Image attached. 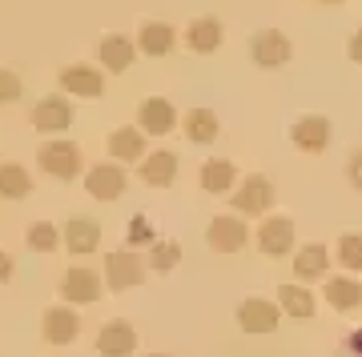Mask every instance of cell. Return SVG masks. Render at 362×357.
<instances>
[{
	"label": "cell",
	"instance_id": "6da1fadb",
	"mask_svg": "<svg viewBox=\"0 0 362 357\" xmlns=\"http://www.w3.org/2000/svg\"><path fill=\"white\" fill-rule=\"evenodd\" d=\"M145 257L137 253V249H113V253L105 257V285L113 289V294H125V289H133V285H141L145 281Z\"/></svg>",
	"mask_w": 362,
	"mask_h": 357
},
{
	"label": "cell",
	"instance_id": "7a4b0ae2",
	"mask_svg": "<svg viewBox=\"0 0 362 357\" xmlns=\"http://www.w3.org/2000/svg\"><path fill=\"white\" fill-rule=\"evenodd\" d=\"M37 165H40V173H49V177H57V181H73L81 173V145L52 137L49 145L37 149Z\"/></svg>",
	"mask_w": 362,
	"mask_h": 357
},
{
	"label": "cell",
	"instance_id": "3957f363",
	"mask_svg": "<svg viewBox=\"0 0 362 357\" xmlns=\"http://www.w3.org/2000/svg\"><path fill=\"white\" fill-rule=\"evenodd\" d=\"M101 289H105V277L89 265H69L65 277H61V297L69 305H89V301L101 297Z\"/></svg>",
	"mask_w": 362,
	"mask_h": 357
},
{
	"label": "cell",
	"instance_id": "277c9868",
	"mask_svg": "<svg viewBox=\"0 0 362 357\" xmlns=\"http://www.w3.org/2000/svg\"><path fill=\"white\" fill-rule=\"evenodd\" d=\"M270 205H274V185H270V177H262V173H250V177L233 189V209L246 213V217L270 213Z\"/></svg>",
	"mask_w": 362,
	"mask_h": 357
},
{
	"label": "cell",
	"instance_id": "5b68a950",
	"mask_svg": "<svg viewBox=\"0 0 362 357\" xmlns=\"http://www.w3.org/2000/svg\"><path fill=\"white\" fill-rule=\"evenodd\" d=\"M290 140L302 153H326V145H330V116H322V113L298 116L290 125Z\"/></svg>",
	"mask_w": 362,
	"mask_h": 357
},
{
	"label": "cell",
	"instance_id": "8992f818",
	"mask_svg": "<svg viewBox=\"0 0 362 357\" xmlns=\"http://www.w3.org/2000/svg\"><path fill=\"white\" fill-rule=\"evenodd\" d=\"M85 189L97 201H117L121 193L129 189V177H125V169L117 165V161H105V165H93L85 173Z\"/></svg>",
	"mask_w": 362,
	"mask_h": 357
},
{
	"label": "cell",
	"instance_id": "52a82bcc",
	"mask_svg": "<svg viewBox=\"0 0 362 357\" xmlns=\"http://www.w3.org/2000/svg\"><path fill=\"white\" fill-rule=\"evenodd\" d=\"M250 56H254V64H262V68H282V64L290 61V37L278 32V28H262V32H254V40H250Z\"/></svg>",
	"mask_w": 362,
	"mask_h": 357
},
{
	"label": "cell",
	"instance_id": "ba28073f",
	"mask_svg": "<svg viewBox=\"0 0 362 357\" xmlns=\"http://www.w3.org/2000/svg\"><path fill=\"white\" fill-rule=\"evenodd\" d=\"M137 128L149 133V137H165L177 128V109L165 101V97H145L137 104Z\"/></svg>",
	"mask_w": 362,
	"mask_h": 357
},
{
	"label": "cell",
	"instance_id": "9c48e42d",
	"mask_svg": "<svg viewBox=\"0 0 362 357\" xmlns=\"http://www.w3.org/2000/svg\"><path fill=\"white\" fill-rule=\"evenodd\" d=\"M73 125V109H69L65 97H40L33 104V128L45 133V137H57V133H65Z\"/></svg>",
	"mask_w": 362,
	"mask_h": 357
},
{
	"label": "cell",
	"instance_id": "30bf717a",
	"mask_svg": "<svg viewBox=\"0 0 362 357\" xmlns=\"http://www.w3.org/2000/svg\"><path fill=\"white\" fill-rule=\"evenodd\" d=\"M206 241H209V249H218V253H238V249H246L250 229H246L242 217H214L206 225Z\"/></svg>",
	"mask_w": 362,
	"mask_h": 357
},
{
	"label": "cell",
	"instance_id": "8fae6325",
	"mask_svg": "<svg viewBox=\"0 0 362 357\" xmlns=\"http://www.w3.org/2000/svg\"><path fill=\"white\" fill-rule=\"evenodd\" d=\"M278 321H282V309L274 305V301H266V297H246L238 305V325L246 333H274Z\"/></svg>",
	"mask_w": 362,
	"mask_h": 357
},
{
	"label": "cell",
	"instance_id": "7c38bea8",
	"mask_svg": "<svg viewBox=\"0 0 362 357\" xmlns=\"http://www.w3.org/2000/svg\"><path fill=\"white\" fill-rule=\"evenodd\" d=\"M137 173L149 189H169L173 181H177V153L173 149H153L149 157L137 161Z\"/></svg>",
	"mask_w": 362,
	"mask_h": 357
},
{
	"label": "cell",
	"instance_id": "4fadbf2b",
	"mask_svg": "<svg viewBox=\"0 0 362 357\" xmlns=\"http://www.w3.org/2000/svg\"><path fill=\"white\" fill-rule=\"evenodd\" d=\"M97 349H101V357H133V349H137V329L121 317L105 321L101 333H97Z\"/></svg>",
	"mask_w": 362,
	"mask_h": 357
},
{
	"label": "cell",
	"instance_id": "5bb4252c",
	"mask_svg": "<svg viewBox=\"0 0 362 357\" xmlns=\"http://www.w3.org/2000/svg\"><path fill=\"white\" fill-rule=\"evenodd\" d=\"M258 249L266 257H286L294 249V221L290 217H266L258 225Z\"/></svg>",
	"mask_w": 362,
	"mask_h": 357
},
{
	"label": "cell",
	"instance_id": "9a60e30c",
	"mask_svg": "<svg viewBox=\"0 0 362 357\" xmlns=\"http://www.w3.org/2000/svg\"><path fill=\"white\" fill-rule=\"evenodd\" d=\"M61 89L73 92V97H85V101H97L105 92V77L93 64H65L61 68Z\"/></svg>",
	"mask_w": 362,
	"mask_h": 357
},
{
	"label": "cell",
	"instance_id": "2e32d148",
	"mask_svg": "<svg viewBox=\"0 0 362 357\" xmlns=\"http://www.w3.org/2000/svg\"><path fill=\"white\" fill-rule=\"evenodd\" d=\"M61 245H65L73 257L97 253V245H101V225L93 217H73L65 229H61Z\"/></svg>",
	"mask_w": 362,
	"mask_h": 357
},
{
	"label": "cell",
	"instance_id": "e0dca14e",
	"mask_svg": "<svg viewBox=\"0 0 362 357\" xmlns=\"http://www.w3.org/2000/svg\"><path fill=\"white\" fill-rule=\"evenodd\" d=\"M40 333H45V341L52 345H73L81 333V317L73 309H45V317H40Z\"/></svg>",
	"mask_w": 362,
	"mask_h": 357
},
{
	"label": "cell",
	"instance_id": "ac0fdd59",
	"mask_svg": "<svg viewBox=\"0 0 362 357\" xmlns=\"http://www.w3.org/2000/svg\"><path fill=\"white\" fill-rule=\"evenodd\" d=\"M109 153H113L117 165H137L145 157V133L133 128V125L113 128V133H109Z\"/></svg>",
	"mask_w": 362,
	"mask_h": 357
},
{
	"label": "cell",
	"instance_id": "d6986e66",
	"mask_svg": "<svg viewBox=\"0 0 362 357\" xmlns=\"http://www.w3.org/2000/svg\"><path fill=\"white\" fill-rule=\"evenodd\" d=\"M221 40H226V28H221L218 16H197V20H189V28H185V44L194 52H218Z\"/></svg>",
	"mask_w": 362,
	"mask_h": 357
},
{
	"label": "cell",
	"instance_id": "ffe728a7",
	"mask_svg": "<svg viewBox=\"0 0 362 357\" xmlns=\"http://www.w3.org/2000/svg\"><path fill=\"white\" fill-rule=\"evenodd\" d=\"M173 44H177V28L165 20H145L137 32V49L149 56H165V52H173Z\"/></svg>",
	"mask_w": 362,
	"mask_h": 357
},
{
	"label": "cell",
	"instance_id": "44dd1931",
	"mask_svg": "<svg viewBox=\"0 0 362 357\" xmlns=\"http://www.w3.org/2000/svg\"><path fill=\"white\" fill-rule=\"evenodd\" d=\"M101 64L109 68V73H125L133 64V56H137V44H133L129 37H121V32H109V37H101Z\"/></svg>",
	"mask_w": 362,
	"mask_h": 357
},
{
	"label": "cell",
	"instance_id": "7402d4cb",
	"mask_svg": "<svg viewBox=\"0 0 362 357\" xmlns=\"http://www.w3.org/2000/svg\"><path fill=\"white\" fill-rule=\"evenodd\" d=\"M181 128H185V137L194 140V145H214L221 133V121L214 116V109H189V113L181 116Z\"/></svg>",
	"mask_w": 362,
	"mask_h": 357
},
{
	"label": "cell",
	"instance_id": "603a6c76",
	"mask_svg": "<svg viewBox=\"0 0 362 357\" xmlns=\"http://www.w3.org/2000/svg\"><path fill=\"white\" fill-rule=\"evenodd\" d=\"M326 269H330V253H326V245H302L294 253V277H302L306 285L318 277H326Z\"/></svg>",
	"mask_w": 362,
	"mask_h": 357
},
{
	"label": "cell",
	"instance_id": "cb8c5ba5",
	"mask_svg": "<svg viewBox=\"0 0 362 357\" xmlns=\"http://www.w3.org/2000/svg\"><path fill=\"white\" fill-rule=\"evenodd\" d=\"M233 181H238V169H233V161H226V157H209L206 165H202V189L206 193H233Z\"/></svg>",
	"mask_w": 362,
	"mask_h": 357
},
{
	"label": "cell",
	"instance_id": "d4e9b609",
	"mask_svg": "<svg viewBox=\"0 0 362 357\" xmlns=\"http://www.w3.org/2000/svg\"><path fill=\"white\" fill-rule=\"evenodd\" d=\"M278 309H282L286 317H298V321L314 317V294H310V285H282V289H278Z\"/></svg>",
	"mask_w": 362,
	"mask_h": 357
},
{
	"label": "cell",
	"instance_id": "484cf974",
	"mask_svg": "<svg viewBox=\"0 0 362 357\" xmlns=\"http://www.w3.org/2000/svg\"><path fill=\"white\" fill-rule=\"evenodd\" d=\"M326 301L338 313H350V309L362 305V285L354 277H326Z\"/></svg>",
	"mask_w": 362,
	"mask_h": 357
},
{
	"label": "cell",
	"instance_id": "4316f807",
	"mask_svg": "<svg viewBox=\"0 0 362 357\" xmlns=\"http://www.w3.org/2000/svg\"><path fill=\"white\" fill-rule=\"evenodd\" d=\"M33 193V181H28V169L21 161H0V197L8 201H21Z\"/></svg>",
	"mask_w": 362,
	"mask_h": 357
},
{
	"label": "cell",
	"instance_id": "83f0119b",
	"mask_svg": "<svg viewBox=\"0 0 362 357\" xmlns=\"http://www.w3.org/2000/svg\"><path fill=\"white\" fill-rule=\"evenodd\" d=\"M177 261H181V241L165 237V241H153V245H149V269H157V273H169Z\"/></svg>",
	"mask_w": 362,
	"mask_h": 357
},
{
	"label": "cell",
	"instance_id": "f1b7e54d",
	"mask_svg": "<svg viewBox=\"0 0 362 357\" xmlns=\"http://www.w3.org/2000/svg\"><path fill=\"white\" fill-rule=\"evenodd\" d=\"M28 249H33V253H52V249H61V229H57L52 221H37V225L28 229Z\"/></svg>",
	"mask_w": 362,
	"mask_h": 357
},
{
	"label": "cell",
	"instance_id": "f546056e",
	"mask_svg": "<svg viewBox=\"0 0 362 357\" xmlns=\"http://www.w3.org/2000/svg\"><path fill=\"white\" fill-rule=\"evenodd\" d=\"M334 257H338V265H342V269L362 273V233H342V241H338Z\"/></svg>",
	"mask_w": 362,
	"mask_h": 357
},
{
	"label": "cell",
	"instance_id": "4dcf8cb0",
	"mask_svg": "<svg viewBox=\"0 0 362 357\" xmlns=\"http://www.w3.org/2000/svg\"><path fill=\"white\" fill-rule=\"evenodd\" d=\"M21 92H25L21 77H16V73H8V68H0V104H13V101H21Z\"/></svg>",
	"mask_w": 362,
	"mask_h": 357
},
{
	"label": "cell",
	"instance_id": "1f68e13d",
	"mask_svg": "<svg viewBox=\"0 0 362 357\" xmlns=\"http://www.w3.org/2000/svg\"><path fill=\"white\" fill-rule=\"evenodd\" d=\"M149 241H153V225H149L145 213H137L129 221V245H149Z\"/></svg>",
	"mask_w": 362,
	"mask_h": 357
},
{
	"label": "cell",
	"instance_id": "d6a6232c",
	"mask_svg": "<svg viewBox=\"0 0 362 357\" xmlns=\"http://www.w3.org/2000/svg\"><path fill=\"white\" fill-rule=\"evenodd\" d=\"M334 357H362V329L350 333L346 341L338 345V353H334Z\"/></svg>",
	"mask_w": 362,
	"mask_h": 357
},
{
	"label": "cell",
	"instance_id": "836d02e7",
	"mask_svg": "<svg viewBox=\"0 0 362 357\" xmlns=\"http://www.w3.org/2000/svg\"><path fill=\"white\" fill-rule=\"evenodd\" d=\"M346 177H350V185H354V189H362V149H354V153H350Z\"/></svg>",
	"mask_w": 362,
	"mask_h": 357
},
{
	"label": "cell",
	"instance_id": "e575fe53",
	"mask_svg": "<svg viewBox=\"0 0 362 357\" xmlns=\"http://www.w3.org/2000/svg\"><path fill=\"white\" fill-rule=\"evenodd\" d=\"M346 52H350V61H354V64H362V28H358V32H354V37H350Z\"/></svg>",
	"mask_w": 362,
	"mask_h": 357
},
{
	"label": "cell",
	"instance_id": "d590c367",
	"mask_svg": "<svg viewBox=\"0 0 362 357\" xmlns=\"http://www.w3.org/2000/svg\"><path fill=\"white\" fill-rule=\"evenodd\" d=\"M0 281H13V257L0 249Z\"/></svg>",
	"mask_w": 362,
	"mask_h": 357
},
{
	"label": "cell",
	"instance_id": "8d00e7d4",
	"mask_svg": "<svg viewBox=\"0 0 362 357\" xmlns=\"http://www.w3.org/2000/svg\"><path fill=\"white\" fill-rule=\"evenodd\" d=\"M322 4H342V0H322Z\"/></svg>",
	"mask_w": 362,
	"mask_h": 357
},
{
	"label": "cell",
	"instance_id": "74e56055",
	"mask_svg": "<svg viewBox=\"0 0 362 357\" xmlns=\"http://www.w3.org/2000/svg\"><path fill=\"white\" fill-rule=\"evenodd\" d=\"M149 357H165V353H149Z\"/></svg>",
	"mask_w": 362,
	"mask_h": 357
}]
</instances>
